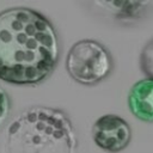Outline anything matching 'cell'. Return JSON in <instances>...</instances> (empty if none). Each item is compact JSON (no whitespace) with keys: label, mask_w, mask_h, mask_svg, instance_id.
Wrapping results in <instances>:
<instances>
[{"label":"cell","mask_w":153,"mask_h":153,"mask_svg":"<svg viewBox=\"0 0 153 153\" xmlns=\"http://www.w3.org/2000/svg\"><path fill=\"white\" fill-rule=\"evenodd\" d=\"M59 35L50 20L27 7L0 12V79L36 85L55 69L60 57Z\"/></svg>","instance_id":"cell-1"},{"label":"cell","mask_w":153,"mask_h":153,"mask_svg":"<svg viewBox=\"0 0 153 153\" xmlns=\"http://www.w3.org/2000/svg\"><path fill=\"white\" fill-rule=\"evenodd\" d=\"M78 137L68 115L35 105L12 118L0 133V153H76Z\"/></svg>","instance_id":"cell-2"},{"label":"cell","mask_w":153,"mask_h":153,"mask_svg":"<svg viewBox=\"0 0 153 153\" xmlns=\"http://www.w3.org/2000/svg\"><path fill=\"white\" fill-rule=\"evenodd\" d=\"M114 60L109 50L94 39H81L72 45L66 59L69 76L85 86H93L112 72Z\"/></svg>","instance_id":"cell-3"},{"label":"cell","mask_w":153,"mask_h":153,"mask_svg":"<svg viewBox=\"0 0 153 153\" xmlns=\"http://www.w3.org/2000/svg\"><path fill=\"white\" fill-rule=\"evenodd\" d=\"M92 139L103 151L118 153L129 145L131 140V128L121 116L106 114L93 123Z\"/></svg>","instance_id":"cell-4"},{"label":"cell","mask_w":153,"mask_h":153,"mask_svg":"<svg viewBox=\"0 0 153 153\" xmlns=\"http://www.w3.org/2000/svg\"><path fill=\"white\" fill-rule=\"evenodd\" d=\"M128 106L136 118L153 123V79L145 78L131 86L128 93Z\"/></svg>","instance_id":"cell-5"},{"label":"cell","mask_w":153,"mask_h":153,"mask_svg":"<svg viewBox=\"0 0 153 153\" xmlns=\"http://www.w3.org/2000/svg\"><path fill=\"white\" fill-rule=\"evenodd\" d=\"M98 6L105 7L118 20L137 19L142 16L149 1H129V0H115V1H98Z\"/></svg>","instance_id":"cell-6"},{"label":"cell","mask_w":153,"mask_h":153,"mask_svg":"<svg viewBox=\"0 0 153 153\" xmlns=\"http://www.w3.org/2000/svg\"><path fill=\"white\" fill-rule=\"evenodd\" d=\"M140 65L143 73L153 79V38L143 47L140 55Z\"/></svg>","instance_id":"cell-7"},{"label":"cell","mask_w":153,"mask_h":153,"mask_svg":"<svg viewBox=\"0 0 153 153\" xmlns=\"http://www.w3.org/2000/svg\"><path fill=\"white\" fill-rule=\"evenodd\" d=\"M11 111V100L7 92L0 86V127L6 122Z\"/></svg>","instance_id":"cell-8"}]
</instances>
